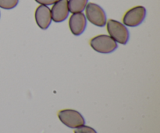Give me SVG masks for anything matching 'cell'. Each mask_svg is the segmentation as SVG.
Listing matches in <instances>:
<instances>
[{
	"mask_svg": "<svg viewBox=\"0 0 160 133\" xmlns=\"http://www.w3.org/2000/svg\"><path fill=\"white\" fill-rule=\"evenodd\" d=\"M68 0H58L51 9L52 20L56 23H61L67 20L69 16Z\"/></svg>",
	"mask_w": 160,
	"mask_h": 133,
	"instance_id": "cell-6",
	"label": "cell"
},
{
	"mask_svg": "<svg viewBox=\"0 0 160 133\" xmlns=\"http://www.w3.org/2000/svg\"><path fill=\"white\" fill-rule=\"evenodd\" d=\"M19 0H0V8L4 9H12L18 5Z\"/></svg>",
	"mask_w": 160,
	"mask_h": 133,
	"instance_id": "cell-10",
	"label": "cell"
},
{
	"mask_svg": "<svg viewBox=\"0 0 160 133\" xmlns=\"http://www.w3.org/2000/svg\"><path fill=\"white\" fill-rule=\"evenodd\" d=\"M58 0H35L40 5H43V6H50V5H53L55 2H56Z\"/></svg>",
	"mask_w": 160,
	"mask_h": 133,
	"instance_id": "cell-12",
	"label": "cell"
},
{
	"mask_svg": "<svg viewBox=\"0 0 160 133\" xmlns=\"http://www.w3.org/2000/svg\"><path fill=\"white\" fill-rule=\"evenodd\" d=\"M87 26V19L83 12L72 13L69 20V26L72 34L79 36L84 33Z\"/></svg>",
	"mask_w": 160,
	"mask_h": 133,
	"instance_id": "cell-7",
	"label": "cell"
},
{
	"mask_svg": "<svg viewBox=\"0 0 160 133\" xmlns=\"http://www.w3.org/2000/svg\"><path fill=\"white\" fill-rule=\"evenodd\" d=\"M88 0H68L69 11L72 13L82 12L85 9Z\"/></svg>",
	"mask_w": 160,
	"mask_h": 133,
	"instance_id": "cell-9",
	"label": "cell"
},
{
	"mask_svg": "<svg viewBox=\"0 0 160 133\" xmlns=\"http://www.w3.org/2000/svg\"><path fill=\"white\" fill-rule=\"evenodd\" d=\"M74 133H97L96 131L93 128L87 126H81L80 127L77 128Z\"/></svg>",
	"mask_w": 160,
	"mask_h": 133,
	"instance_id": "cell-11",
	"label": "cell"
},
{
	"mask_svg": "<svg viewBox=\"0 0 160 133\" xmlns=\"http://www.w3.org/2000/svg\"><path fill=\"white\" fill-rule=\"evenodd\" d=\"M86 19H88L90 23L99 27H102L106 24V12L104 9L96 3H88L85 8Z\"/></svg>",
	"mask_w": 160,
	"mask_h": 133,
	"instance_id": "cell-3",
	"label": "cell"
},
{
	"mask_svg": "<svg viewBox=\"0 0 160 133\" xmlns=\"http://www.w3.org/2000/svg\"><path fill=\"white\" fill-rule=\"evenodd\" d=\"M146 17V9L142 6H138L129 9L125 13L123 23L125 26L134 27L138 26L144 21Z\"/></svg>",
	"mask_w": 160,
	"mask_h": 133,
	"instance_id": "cell-5",
	"label": "cell"
},
{
	"mask_svg": "<svg viewBox=\"0 0 160 133\" xmlns=\"http://www.w3.org/2000/svg\"><path fill=\"white\" fill-rule=\"evenodd\" d=\"M91 47L95 51L102 54H109L117 48V43L109 35L101 34L93 37L90 41Z\"/></svg>",
	"mask_w": 160,
	"mask_h": 133,
	"instance_id": "cell-2",
	"label": "cell"
},
{
	"mask_svg": "<svg viewBox=\"0 0 160 133\" xmlns=\"http://www.w3.org/2000/svg\"><path fill=\"white\" fill-rule=\"evenodd\" d=\"M34 18L38 26L42 30L48 29L52 23L51 9L47 6L40 5L36 9Z\"/></svg>",
	"mask_w": 160,
	"mask_h": 133,
	"instance_id": "cell-8",
	"label": "cell"
},
{
	"mask_svg": "<svg viewBox=\"0 0 160 133\" xmlns=\"http://www.w3.org/2000/svg\"><path fill=\"white\" fill-rule=\"evenodd\" d=\"M107 31L109 36L117 43L126 45L130 37L129 31L123 23L115 20H109L106 22Z\"/></svg>",
	"mask_w": 160,
	"mask_h": 133,
	"instance_id": "cell-1",
	"label": "cell"
},
{
	"mask_svg": "<svg viewBox=\"0 0 160 133\" xmlns=\"http://www.w3.org/2000/svg\"><path fill=\"white\" fill-rule=\"evenodd\" d=\"M58 117L62 124L70 129H77L85 125V120L80 112L72 109H65L58 113Z\"/></svg>",
	"mask_w": 160,
	"mask_h": 133,
	"instance_id": "cell-4",
	"label": "cell"
}]
</instances>
